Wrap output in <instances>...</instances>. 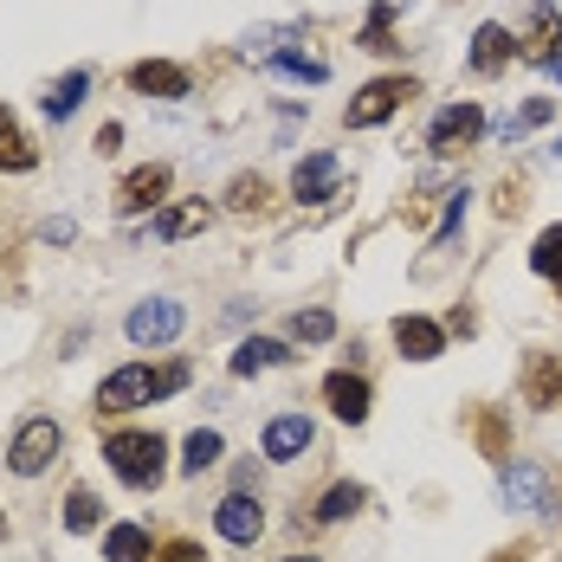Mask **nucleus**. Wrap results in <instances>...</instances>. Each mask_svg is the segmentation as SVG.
<instances>
[{
    "label": "nucleus",
    "mask_w": 562,
    "mask_h": 562,
    "mask_svg": "<svg viewBox=\"0 0 562 562\" xmlns=\"http://www.w3.org/2000/svg\"><path fill=\"white\" fill-rule=\"evenodd\" d=\"M479 447L492 452V459H505V427H498V414H485V420H479Z\"/></svg>",
    "instance_id": "obj_33"
},
{
    "label": "nucleus",
    "mask_w": 562,
    "mask_h": 562,
    "mask_svg": "<svg viewBox=\"0 0 562 562\" xmlns=\"http://www.w3.org/2000/svg\"><path fill=\"white\" fill-rule=\"evenodd\" d=\"M465 201H472L465 188H452V194H447V221L434 226V252H447L452 239H459V226H465Z\"/></svg>",
    "instance_id": "obj_30"
},
{
    "label": "nucleus",
    "mask_w": 562,
    "mask_h": 562,
    "mask_svg": "<svg viewBox=\"0 0 562 562\" xmlns=\"http://www.w3.org/2000/svg\"><path fill=\"white\" fill-rule=\"evenodd\" d=\"M156 562H207V550L201 543H188V537H175V543H162V557Z\"/></svg>",
    "instance_id": "obj_34"
},
{
    "label": "nucleus",
    "mask_w": 562,
    "mask_h": 562,
    "mask_svg": "<svg viewBox=\"0 0 562 562\" xmlns=\"http://www.w3.org/2000/svg\"><path fill=\"white\" fill-rule=\"evenodd\" d=\"M284 362H291V349L272 337H246L233 349V375H266V369H284Z\"/></svg>",
    "instance_id": "obj_20"
},
{
    "label": "nucleus",
    "mask_w": 562,
    "mask_h": 562,
    "mask_svg": "<svg viewBox=\"0 0 562 562\" xmlns=\"http://www.w3.org/2000/svg\"><path fill=\"white\" fill-rule=\"evenodd\" d=\"M557 46H562V13H557V0H537V7H530V26L517 33V58H530V65H550V58H562Z\"/></svg>",
    "instance_id": "obj_11"
},
{
    "label": "nucleus",
    "mask_w": 562,
    "mask_h": 562,
    "mask_svg": "<svg viewBox=\"0 0 562 562\" xmlns=\"http://www.w3.org/2000/svg\"><path fill=\"white\" fill-rule=\"evenodd\" d=\"M266 201H272V181H266V175H239V181L226 188V207H233V214H259Z\"/></svg>",
    "instance_id": "obj_28"
},
{
    "label": "nucleus",
    "mask_w": 562,
    "mask_h": 562,
    "mask_svg": "<svg viewBox=\"0 0 562 562\" xmlns=\"http://www.w3.org/2000/svg\"><path fill=\"white\" fill-rule=\"evenodd\" d=\"M58 447H65L58 420L33 414V420H20V434L7 440V472H13V479H40L46 465H58Z\"/></svg>",
    "instance_id": "obj_3"
},
{
    "label": "nucleus",
    "mask_w": 562,
    "mask_h": 562,
    "mask_svg": "<svg viewBox=\"0 0 562 562\" xmlns=\"http://www.w3.org/2000/svg\"><path fill=\"white\" fill-rule=\"evenodd\" d=\"M524 557H530V543H510V550H498L492 562H524Z\"/></svg>",
    "instance_id": "obj_38"
},
{
    "label": "nucleus",
    "mask_w": 562,
    "mask_h": 562,
    "mask_svg": "<svg viewBox=\"0 0 562 562\" xmlns=\"http://www.w3.org/2000/svg\"><path fill=\"white\" fill-rule=\"evenodd\" d=\"M394 349H401L407 362H434V356L447 349V330H440L434 317H394Z\"/></svg>",
    "instance_id": "obj_16"
},
{
    "label": "nucleus",
    "mask_w": 562,
    "mask_h": 562,
    "mask_svg": "<svg viewBox=\"0 0 562 562\" xmlns=\"http://www.w3.org/2000/svg\"><path fill=\"white\" fill-rule=\"evenodd\" d=\"M389 20H394V0H382V7L369 13V26H362V53H394V40H389Z\"/></svg>",
    "instance_id": "obj_32"
},
{
    "label": "nucleus",
    "mask_w": 562,
    "mask_h": 562,
    "mask_svg": "<svg viewBox=\"0 0 562 562\" xmlns=\"http://www.w3.org/2000/svg\"><path fill=\"white\" fill-rule=\"evenodd\" d=\"M291 194H297V201H337L342 194V162L330 156V149H311V156L291 169Z\"/></svg>",
    "instance_id": "obj_12"
},
{
    "label": "nucleus",
    "mask_w": 562,
    "mask_h": 562,
    "mask_svg": "<svg viewBox=\"0 0 562 562\" xmlns=\"http://www.w3.org/2000/svg\"><path fill=\"white\" fill-rule=\"evenodd\" d=\"M284 562H317V557H284Z\"/></svg>",
    "instance_id": "obj_40"
},
{
    "label": "nucleus",
    "mask_w": 562,
    "mask_h": 562,
    "mask_svg": "<svg viewBox=\"0 0 562 562\" xmlns=\"http://www.w3.org/2000/svg\"><path fill=\"white\" fill-rule=\"evenodd\" d=\"M33 162H40V149L26 143V130H20V116H13L7 104H0V169H7V175H26Z\"/></svg>",
    "instance_id": "obj_19"
},
{
    "label": "nucleus",
    "mask_w": 562,
    "mask_h": 562,
    "mask_svg": "<svg viewBox=\"0 0 562 562\" xmlns=\"http://www.w3.org/2000/svg\"><path fill=\"white\" fill-rule=\"evenodd\" d=\"M530 272L550 279V284H562V226H543V233H537V246H530Z\"/></svg>",
    "instance_id": "obj_27"
},
{
    "label": "nucleus",
    "mask_w": 562,
    "mask_h": 562,
    "mask_svg": "<svg viewBox=\"0 0 562 562\" xmlns=\"http://www.w3.org/2000/svg\"><path fill=\"white\" fill-rule=\"evenodd\" d=\"M188 389V362H162V369H149V362H123L111 369L104 382H98V414H130V407H149V401H162V394H181Z\"/></svg>",
    "instance_id": "obj_1"
},
{
    "label": "nucleus",
    "mask_w": 562,
    "mask_h": 562,
    "mask_svg": "<svg viewBox=\"0 0 562 562\" xmlns=\"http://www.w3.org/2000/svg\"><path fill=\"white\" fill-rule=\"evenodd\" d=\"M104 524V498L91 492V485H71V498H65V530L71 537H91Z\"/></svg>",
    "instance_id": "obj_25"
},
{
    "label": "nucleus",
    "mask_w": 562,
    "mask_h": 562,
    "mask_svg": "<svg viewBox=\"0 0 562 562\" xmlns=\"http://www.w3.org/2000/svg\"><path fill=\"white\" fill-rule=\"evenodd\" d=\"M214 530H221L226 543H239V550H252V543L266 537V505H259L252 492H226L221 505H214Z\"/></svg>",
    "instance_id": "obj_9"
},
{
    "label": "nucleus",
    "mask_w": 562,
    "mask_h": 562,
    "mask_svg": "<svg viewBox=\"0 0 562 562\" xmlns=\"http://www.w3.org/2000/svg\"><path fill=\"white\" fill-rule=\"evenodd\" d=\"M510 53H517V33H510V26H498V20H485V26L472 33V71H479V78L505 71Z\"/></svg>",
    "instance_id": "obj_17"
},
{
    "label": "nucleus",
    "mask_w": 562,
    "mask_h": 562,
    "mask_svg": "<svg viewBox=\"0 0 562 562\" xmlns=\"http://www.w3.org/2000/svg\"><path fill=\"white\" fill-rule=\"evenodd\" d=\"M169 188H175L169 162H143V169H130L116 181V214H162Z\"/></svg>",
    "instance_id": "obj_8"
},
{
    "label": "nucleus",
    "mask_w": 562,
    "mask_h": 562,
    "mask_svg": "<svg viewBox=\"0 0 562 562\" xmlns=\"http://www.w3.org/2000/svg\"><path fill=\"white\" fill-rule=\"evenodd\" d=\"M557 401H562V356L530 349V362H524V407H557Z\"/></svg>",
    "instance_id": "obj_15"
},
{
    "label": "nucleus",
    "mask_w": 562,
    "mask_h": 562,
    "mask_svg": "<svg viewBox=\"0 0 562 562\" xmlns=\"http://www.w3.org/2000/svg\"><path fill=\"white\" fill-rule=\"evenodd\" d=\"M543 71H550V78H562V58H550V65H543Z\"/></svg>",
    "instance_id": "obj_39"
},
{
    "label": "nucleus",
    "mask_w": 562,
    "mask_h": 562,
    "mask_svg": "<svg viewBox=\"0 0 562 562\" xmlns=\"http://www.w3.org/2000/svg\"><path fill=\"white\" fill-rule=\"evenodd\" d=\"M550 116H557V104H550V98H530L524 111H505V116H498V123H492V136H498V143H517L524 130H537V123H550Z\"/></svg>",
    "instance_id": "obj_26"
},
{
    "label": "nucleus",
    "mask_w": 562,
    "mask_h": 562,
    "mask_svg": "<svg viewBox=\"0 0 562 562\" xmlns=\"http://www.w3.org/2000/svg\"><path fill=\"white\" fill-rule=\"evenodd\" d=\"M85 91H91V65H78V71H65V78H58L53 91L40 98V104H46V116H53V123H65V116H71L78 104H85Z\"/></svg>",
    "instance_id": "obj_24"
},
{
    "label": "nucleus",
    "mask_w": 562,
    "mask_h": 562,
    "mask_svg": "<svg viewBox=\"0 0 562 562\" xmlns=\"http://www.w3.org/2000/svg\"><path fill=\"white\" fill-rule=\"evenodd\" d=\"M0 537H7V510H0Z\"/></svg>",
    "instance_id": "obj_41"
},
{
    "label": "nucleus",
    "mask_w": 562,
    "mask_h": 562,
    "mask_svg": "<svg viewBox=\"0 0 562 562\" xmlns=\"http://www.w3.org/2000/svg\"><path fill=\"white\" fill-rule=\"evenodd\" d=\"M311 447H317V427H311L304 414H272L266 434H259V452H266L272 465H291V459H304Z\"/></svg>",
    "instance_id": "obj_10"
},
{
    "label": "nucleus",
    "mask_w": 562,
    "mask_h": 562,
    "mask_svg": "<svg viewBox=\"0 0 562 562\" xmlns=\"http://www.w3.org/2000/svg\"><path fill=\"white\" fill-rule=\"evenodd\" d=\"M407 98H420V85H414V78H369V85L349 98L342 123H349V130H375V123H389Z\"/></svg>",
    "instance_id": "obj_4"
},
{
    "label": "nucleus",
    "mask_w": 562,
    "mask_h": 562,
    "mask_svg": "<svg viewBox=\"0 0 562 562\" xmlns=\"http://www.w3.org/2000/svg\"><path fill=\"white\" fill-rule=\"evenodd\" d=\"M272 71H284V78H311V85H324V78H330V65H324V58H304V53H272Z\"/></svg>",
    "instance_id": "obj_31"
},
{
    "label": "nucleus",
    "mask_w": 562,
    "mask_h": 562,
    "mask_svg": "<svg viewBox=\"0 0 562 562\" xmlns=\"http://www.w3.org/2000/svg\"><path fill=\"white\" fill-rule=\"evenodd\" d=\"M498 498H505V510H543V517H557V485H550V472L537 459H510L505 472H498Z\"/></svg>",
    "instance_id": "obj_5"
},
{
    "label": "nucleus",
    "mask_w": 562,
    "mask_h": 562,
    "mask_svg": "<svg viewBox=\"0 0 562 562\" xmlns=\"http://www.w3.org/2000/svg\"><path fill=\"white\" fill-rule=\"evenodd\" d=\"M362 505H369V492H362L356 479H337V485L311 505V517H317V524H342V517H356Z\"/></svg>",
    "instance_id": "obj_23"
},
{
    "label": "nucleus",
    "mask_w": 562,
    "mask_h": 562,
    "mask_svg": "<svg viewBox=\"0 0 562 562\" xmlns=\"http://www.w3.org/2000/svg\"><path fill=\"white\" fill-rule=\"evenodd\" d=\"M479 136H485V111H479L472 98H459V104H447V111L427 123V156L447 162V156H459V149H472Z\"/></svg>",
    "instance_id": "obj_6"
},
{
    "label": "nucleus",
    "mask_w": 562,
    "mask_h": 562,
    "mask_svg": "<svg viewBox=\"0 0 562 562\" xmlns=\"http://www.w3.org/2000/svg\"><path fill=\"white\" fill-rule=\"evenodd\" d=\"M279 40H291V26H259V33H246V53H272Z\"/></svg>",
    "instance_id": "obj_35"
},
{
    "label": "nucleus",
    "mask_w": 562,
    "mask_h": 562,
    "mask_svg": "<svg viewBox=\"0 0 562 562\" xmlns=\"http://www.w3.org/2000/svg\"><path fill=\"white\" fill-rule=\"evenodd\" d=\"M149 557H156V543H149L143 524H111L104 530V562H149Z\"/></svg>",
    "instance_id": "obj_21"
},
{
    "label": "nucleus",
    "mask_w": 562,
    "mask_h": 562,
    "mask_svg": "<svg viewBox=\"0 0 562 562\" xmlns=\"http://www.w3.org/2000/svg\"><path fill=\"white\" fill-rule=\"evenodd\" d=\"M214 221V207L207 201H169L156 221H149V233L162 239V246H175V239H188V233H201V226Z\"/></svg>",
    "instance_id": "obj_18"
},
{
    "label": "nucleus",
    "mask_w": 562,
    "mask_h": 562,
    "mask_svg": "<svg viewBox=\"0 0 562 562\" xmlns=\"http://www.w3.org/2000/svg\"><path fill=\"white\" fill-rule=\"evenodd\" d=\"M71 233H78L71 221H46V239H53V246H71Z\"/></svg>",
    "instance_id": "obj_36"
},
{
    "label": "nucleus",
    "mask_w": 562,
    "mask_h": 562,
    "mask_svg": "<svg viewBox=\"0 0 562 562\" xmlns=\"http://www.w3.org/2000/svg\"><path fill=\"white\" fill-rule=\"evenodd\" d=\"M324 401H330V414H337L342 427H362V420H369V401H375V389H369V375L337 369V375H324Z\"/></svg>",
    "instance_id": "obj_13"
},
{
    "label": "nucleus",
    "mask_w": 562,
    "mask_h": 562,
    "mask_svg": "<svg viewBox=\"0 0 562 562\" xmlns=\"http://www.w3.org/2000/svg\"><path fill=\"white\" fill-rule=\"evenodd\" d=\"M221 452H226V440L214 434V427H194V434L181 440V472H188V479H201V472H214V465H221Z\"/></svg>",
    "instance_id": "obj_22"
},
{
    "label": "nucleus",
    "mask_w": 562,
    "mask_h": 562,
    "mask_svg": "<svg viewBox=\"0 0 562 562\" xmlns=\"http://www.w3.org/2000/svg\"><path fill=\"white\" fill-rule=\"evenodd\" d=\"M130 91H143V98H188L194 78H188V65H175V58H136V65H130Z\"/></svg>",
    "instance_id": "obj_14"
},
{
    "label": "nucleus",
    "mask_w": 562,
    "mask_h": 562,
    "mask_svg": "<svg viewBox=\"0 0 562 562\" xmlns=\"http://www.w3.org/2000/svg\"><path fill=\"white\" fill-rule=\"evenodd\" d=\"M116 143H123V123H104V136H98V156H111Z\"/></svg>",
    "instance_id": "obj_37"
},
{
    "label": "nucleus",
    "mask_w": 562,
    "mask_h": 562,
    "mask_svg": "<svg viewBox=\"0 0 562 562\" xmlns=\"http://www.w3.org/2000/svg\"><path fill=\"white\" fill-rule=\"evenodd\" d=\"M123 330H130L136 349H162V342H175L181 330H188V311H181L175 297H143V304L130 311V324H123Z\"/></svg>",
    "instance_id": "obj_7"
},
{
    "label": "nucleus",
    "mask_w": 562,
    "mask_h": 562,
    "mask_svg": "<svg viewBox=\"0 0 562 562\" xmlns=\"http://www.w3.org/2000/svg\"><path fill=\"white\" fill-rule=\"evenodd\" d=\"M291 337L297 342H330L337 337V317H330V311H297V317H291Z\"/></svg>",
    "instance_id": "obj_29"
},
{
    "label": "nucleus",
    "mask_w": 562,
    "mask_h": 562,
    "mask_svg": "<svg viewBox=\"0 0 562 562\" xmlns=\"http://www.w3.org/2000/svg\"><path fill=\"white\" fill-rule=\"evenodd\" d=\"M104 459H111V472L130 492H156L169 479V440L156 427H116L104 440Z\"/></svg>",
    "instance_id": "obj_2"
}]
</instances>
